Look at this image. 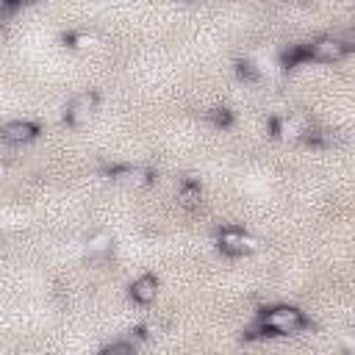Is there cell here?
<instances>
[{"label":"cell","instance_id":"5b68a950","mask_svg":"<svg viewBox=\"0 0 355 355\" xmlns=\"http://www.w3.org/2000/svg\"><path fill=\"white\" fill-rule=\"evenodd\" d=\"M36 133H39V128L28 119H14V122H6L0 128V139L6 144H25V141L36 139Z\"/></svg>","mask_w":355,"mask_h":355},{"label":"cell","instance_id":"ba28073f","mask_svg":"<svg viewBox=\"0 0 355 355\" xmlns=\"http://www.w3.org/2000/svg\"><path fill=\"white\" fill-rule=\"evenodd\" d=\"M180 200H183L186 205L197 202V200H200V189H197L194 183H183V189H180Z\"/></svg>","mask_w":355,"mask_h":355},{"label":"cell","instance_id":"6da1fadb","mask_svg":"<svg viewBox=\"0 0 355 355\" xmlns=\"http://www.w3.org/2000/svg\"><path fill=\"white\" fill-rule=\"evenodd\" d=\"M305 324H308L305 313H302L300 308H291V305L269 308V311L261 313V319H258V327H261V330H269V333H277V336L300 333Z\"/></svg>","mask_w":355,"mask_h":355},{"label":"cell","instance_id":"8fae6325","mask_svg":"<svg viewBox=\"0 0 355 355\" xmlns=\"http://www.w3.org/2000/svg\"><path fill=\"white\" fill-rule=\"evenodd\" d=\"M214 119H216V125H227V122H230V114H227V108H216Z\"/></svg>","mask_w":355,"mask_h":355},{"label":"cell","instance_id":"3957f363","mask_svg":"<svg viewBox=\"0 0 355 355\" xmlns=\"http://www.w3.org/2000/svg\"><path fill=\"white\" fill-rule=\"evenodd\" d=\"M219 247H222V252H227V255H244V252L258 250V241H255L252 236L236 230V227H227V230L219 233Z\"/></svg>","mask_w":355,"mask_h":355},{"label":"cell","instance_id":"8992f818","mask_svg":"<svg viewBox=\"0 0 355 355\" xmlns=\"http://www.w3.org/2000/svg\"><path fill=\"white\" fill-rule=\"evenodd\" d=\"M158 294V280L153 275H141L130 283V300L139 302V305H150Z\"/></svg>","mask_w":355,"mask_h":355},{"label":"cell","instance_id":"30bf717a","mask_svg":"<svg viewBox=\"0 0 355 355\" xmlns=\"http://www.w3.org/2000/svg\"><path fill=\"white\" fill-rule=\"evenodd\" d=\"M14 11H17V6H14V3H8V0H0V19L11 17Z\"/></svg>","mask_w":355,"mask_h":355},{"label":"cell","instance_id":"7a4b0ae2","mask_svg":"<svg viewBox=\"0 0 355 355\" xmlns=\"http://www.w3.org/2000/svg\"><path fill=\"white\" fill-rule=\"evenodd\" d=\"M305 50H308V58L333 64V61H341L349 53V42L347 39H338V36H322V39L311 42Z\"/></svg>","mask_w":355,"mask_h":355},{"label":"cell","instance_id":"52a82bcc","mask_svg":"<svg viewBox=\"0 0 355 355\" xmlns=\"http://www.w3.org/2000/svg\"><path fill=\"white\" fill-rule=\"evenodd\" d=\"M111 247V236L108 233H97L89 239V252H105Z\"/></svg>","mask_w":355,"mask_h":355},{"label":"cell","instance_id":"9c48e42d","mask_svg":"<svg viewBox=\"0 0 355 355\" xmlns=\"http://www.w3.org/2000/svg\"><path fill=\"white\" fill-rule=\"evenodd\" d=\"M103 355H133V347H130L128 341H116V344L105 347V349H103Z\"/></svg>","mask_w":355,"mask_h":355},{"label":"cell","instance_id":"277c9868","mask_svg":"<svg viewBox=\"0 0 355 355\" xmlns=\"http://www.w3.org/2000/svg\"><path fill=\"white\" fill-rule=\"evenodd\" d=\"M94 108H97V94H94V92H83V94H78V97L67 105V114H64V116H67L69 125H83V122L92 119Z\"/></svg>","mask_w":355,"mask_h":355}]
</instances>
